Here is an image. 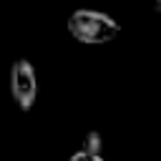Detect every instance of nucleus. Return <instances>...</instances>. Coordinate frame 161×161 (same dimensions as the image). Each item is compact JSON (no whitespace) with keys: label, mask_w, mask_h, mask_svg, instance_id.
I'll return each instance as SVG.
<instances>
[{"label":"nucleus","mask_w":161,"mask_h":161,"mask_svg":"<svg viewBox=\"0 0 161 161\" xmlns=\"http://www.w3.org/2000/svg\"><path fill=\"white\" fill-rule=\"evenodd\" d=\"M68 33H70L78 43L103 45V43H111V40L118 38L121 25H118L108 13L83 8V10L70 13V18H68Z\"/></svg>","instance_id":"1"},{"label":"nucleus","mask_w":161,"mask_h":161,"mask_svg":"<svg viewBox=\"0 0 161 161\" xmlns=\"http://www.w3.org/2000/svg\"><path fill=\"white\" fill-rule=\"evenodd\" d=\"M153 10H156V13L161 15V0H156V3H153Z\"/></svg>","instance_id":"5"},{"label":"nucleus","mask_w":161,"mask_h":161,"mask_svg":"<svg viewBox=\"0 0 161 161\" xmlns=\"http://www.w3.org/2000/svg\"><path fill=\"white\" fill-rule=\"evenodd\" d=\"M10 93H13L15 106H18L23 113L33 111L35 98H38V80H35L33 65H30L25 58L15 60L13 68H10Z\"/></svg>","instance_id":"2"},{"label":"nucleus","mask_w":161,"mask_h":161,"mask_svg":"<svg viewBox=\"0 0 161 161\" xmlns=\"http://www.w3.org/2000/svg\"><path fill=\"white\" fill-rule=\"evenodd\" d=\"M68 161H103V156H96V153H88L86 148H80V151H75Z\"/></svg>","instance_id":"4"},{"label":"nucleus","mask_w":161,"mask_h":161,"mask_svg":"<svg viewBox=\"0 0 161 161\" xmlns=\"http://www.w3.org/2000/svg\"><path fill=\"white\" fill-rule=\"evenodd\" d=\"M83 148H86L88 153L101 156V153H103V136H101L98 131H88L86 138H83Z\"/></svg>","instance_id":"3"}]
</instances>
